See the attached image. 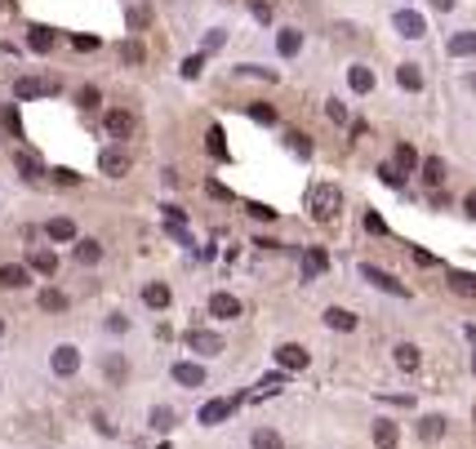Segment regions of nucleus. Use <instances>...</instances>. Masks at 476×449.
Instances as JSON below:
<instances>
[{"label": "nucleus", "mask_w": 476, "mask_h": 449, "mask_svg": "<svg viewBox=\"0 0 476 449\" xmlns=\"http://www.w3.org/2000/svg\"><path fill=\"white\" fill-rule=\"evenodd\" d=\"M365 227L374 231V236H383V231H387V227H383V218H378V214H370V218H365Z\"/></svg>", "instance_id": "53"}, {"label": "nucleus", "mask_w": 476, "mask_h": 449, "mask_svg": "<svg viewBox=\"0 0 476 449\" xmlns=\"http://www.w3.org/2000/svg\"><path fill=\"white\" fill-rule=\"evenodd\" d=\"M463 209H468L472 218H476V192H468V200H463Z\"/></svg>", "instance_id": "55"}, {"label": "nucleus", "mask_w": 476, "mask_h": 449, "mask_svg": "<svg viewBox=\"0 0 476 449\" xmlns=\"http://www.w3.org/2000/svg\"><path fill=\"white\" fill-rule=\"evenodd\" d=\"M41 93H58V80H41V76H18L14 80V98L27 102V98H41Z\"/></svg>", "instance_id": "3"}, {"label": "nucleus", "mask_w": 476, "mask_h": 449, "mask_svg": "<svg viewBox=\"0 0 476 449\" xmlns=\"http://www.w3.org/2000/svg\"><path fill=\"white\" fill-rule=\"evenodd\" d=\"M307 209H312V218H321V222H334L339 218V209H343V192L334 183H321V187H312V196H307Z\"/></svg>", "instance_id": "1"}, {"label": "nucleus", "mask_w": 476, "mask_h": 449, "mask_svg": "<svg viewBox=\"0 0 476 449\" xmlns=\"http://www.w3.org/2000/svg\"><path fill=\"white\" fill-rule=\"evenodd\" d=\"M325 111H330V120H334V125H348V107H343V102H325Z\"/></svg>", "instance_id": "45"}, {"label": "nucleus", "mask_w": 476, "mask_h": 449, "mask_svg": "<svg viewBox=\"0 0 476 449\" xmlns=\"http://www.w3.org/2000/svg\"><path fill=\"white\" fill-rule=\"evenodd\" d=\"M170 298H174V294H170V285H165V280H152V285L143 289V303L156 307V312H165V307H170Z\"/></svg>", "instance_id": "13"}, {"label": "nucleus", "mask_w": 476, "mask_h": 449, "mask_svg": "<svg viewBox=\"0 0 476 449\" xmlns=\"http://www.w3.org/2000/svg\"><path fill=\"white\" fill-rule=\"evenodd\" d=\"M285 143H289V152H294V156H303V161L312 156V143H307V134H298V129H289V134H285Z\"/></svg>", "instance_id": "37"}, {"label": "nucleus", "mask_w": 476, "mask_h": 449, "mask_svg": "<svg viewBox=\"0 0 476 449\" xmlns=\"http://www.w3.org/2000/svg\"><path fill=\"white\" fill-rule=\"evenodd\" d=\"M205 147H209V156L227 161V143H223V129H218V125H209V134H205Z\"/></svg>", "instance_id": "35"}, {"label": "nucleus", "mask_w": 476, "mask_h": 449, "mask_svg": "<svg viewBox=\"0 0 476 449\" xmlns=\"http://www.w3.org/2000/svg\"><path fill=\"white\" fill-rule=\"evenodd\" d=\"M285 387V373H267V378L263 382H258V391H254V400L258 396H276V391H281Z\"/></svg>", "instance_id": "38"}, {"label": "nucleus", "mask_w": 476, "mask_h": 449, "mask_svg": "<svg viewBox=\"0 0 476 449\" xmlns=\"http://www.w3.org/2000/svg\"><path fill=\"white\" fill-rule=\"evenodd\" d=\"M249 116L258 125H276V107H267V102H249Z\"/></svg>", "instance_id": "41"}, {"label": "nucleus", "mask_w": 476, "mask_h": 449, "mask_svg": "<svg viewBox=\"0 0 476 449\" xmlns=\"http://www.w3.org/2000/svg\"><path fill=\"white\" fill-rule=\"evenodd\" d=\"M392 360H396L405 373H414L418 369V347L414 343H396V347H392Z\"/></svg>", "instance_id": "18"}, {"label": "nucleus", "mask_w": 476, "mask_h": 449, "mask_svg": "<svg viewBox=\"0 0 476 449\" xmlns=\"http://www.w3.org/2000/svg\"><path fill=\"white\" fill-rule=\"evenodd\" d=\"M240 76H258V80H276V71H267V67H254V62H249V67H236Z\"/></svg>", "instance_id": "47"}, {"label": "nucleus", "mask_w": 476, "mask_h": 449, "mask_svg": "<svg viewBox=\"0 0 476 449\" xmlns=\"http://www.w3.org/2000/svg\"><path fill=\"white\" fill-rule=\"evenodd\" d=\"M102 373H107L111 382H125V373H129V365H125V356H116V352H111L107 360H102Z\"/></svg>", "instance_id": "29"}, {"label": "nucleus", "mask_w": 476, "mask_h": 449, "mask_svg": "<svg viewBox=\"0 0 476 449\" xmlns=\"http://www.w3.org/2000/svg\"><path fill=\"white\" fill-rule=\"evenodd\" d=\"M254 449H285V445H281V432H272V427H258V432H254Z\"/></svg>", "instance_id": "36"}, {"label": "nucleus", "mask_w": 476, "mask_h": 449, "mask_svg": "<svg viewBox=\"0 0 476 449\" xmlns=\"http://www.w3.org/2000/svg\"><path fill=\"white\" fill-rule=\"evenodd\" d=\"M472 373H476V356H472Z\"/></svg>", "instance_id": "57"}, {"label": "nucleus", "mask_w": 476, "mask_h": 449, "mask_svg": "<svg viewBox=\"0 0 476 449\" xmlns=\"http://www.w3.org/2000/svg\"><path fill=\"white\" fill-rule=\"evenodd\" d=\"M361 276H365V280H370L374 289H387V294H396V298H409V289L400 285L396 276H387L383 267H374V263H361Z\"/></svg>", "instance_id": "4"}, {"label": "nucleus", "mask_w": 476, "mask_h": 449, "mask_svg": "<svg viewBox=\"0 0 476 449\" xmlns=\"http://www.w3.org/2000/svg\"><path fill=\"white\" fill-rule=\"evenodd\" d=\"M98 170L107 174V179H125L129 174V156L120 152V147H107V152H98Z\"/></svg>", "instance_id": "6"}, {"label": "nucleus", "mask_w": 476, "mask_h": 449, "mask_svg": "<svg viewBox=\"0 0 476 449\" xmlns=\"http://www.w3.org/2000/svg\"><path fill=\"white\" fill-rule=\"evenodd\" d=\"M307 347H298V343H281V347H276V365H281V369H307Z\"/></svg>", "instance_id": "9"}, {"label": "nucleus", "mask_w": 476, "mask_h": 449, "mask_svg": "<svg viewBox=\"0 0 476 449\" xmlns=\"http://www.w3.org/2000/svg\"><path fill=\"white\" fill-rule=\"evenodd\" d=\"M41 307L45 312H67V294L63 289H41Z\"/></svg>", "instance_id": "32"}, {"label": "nucleus", "mask_w": 476, "mask_h": 449, "mask_svg": "<svg viewBox=\"0 0 476 449\" xmlns=\"http://www.w3.org/2000/svg\"><path fill=\"white\" fill-rule=\"evenodd\" d=\"M49 240H76V222L71 218H49Z\"/></svg>", "instance_id": "27"}, {"label": "nucleus", "mask_w": 476, "mask_h": 449, "mask_svg": "<svg viewBox=\"0 0 476 449\" xmlns=\"http://www.w3.org/2000/svg\"><path fill=\"white\" fill-rule=\"evenodd\" d=\"M98 258H102V245H98V240H80V245H76V263L94 267Z\"/></svg>", "instance_id": "30"}, {"label": "nucleus", "mask_w": 476, "mask_h": 449, "mask_svg": "<svg viewBox=\"0 0 476 449\" xmlns=\"http://www.w3.org/2000/svg\"><path fill=\"white\" fill-rule=\"evenodd\" d=\"M174 382H183V387H201V382H205V369H201V365H192V360H174Z\"/></svg>", "instance_id": "12"}, {"label": "nucleus", "mask_w": 476, "mask_h": 449, "mask_svg": "<svg viewBox=\"0 0 476 449\" xmlns=\"http://www.w3.org/2000/svg\"><path fill=\"white\" fill-rule=\"evenodd\" d=\"M14 165H18V170H23V179H41V174H45V165L36 161L32 152H18V156H14Z\"/></svg>", "instance_id": "28"}, {"label": "nucleus", "mask_w": 476, "mask_h": 449, "mask_svg": "<svg viewBox=\"0 0 476 449\" xmlns=\"http://www.w3.org/2000/svg\"><path fill=\"white\" fill-rule=\"evenodd\" d=\"M348 85L356 89V93H370V89H374V71H370V67H348Z\"/></svg>", "instance_id": "23"}, {"label": "nucleus", "mask_w": 476, "mask_h": 449, "mask_svg": "<svg viewBox=\"0 0 476 449\" xmlns=\"http://www.w3.org/2000/svg\"><path fill=\"white\" fill-rule=\"evenodd\" d=\"M276 49H281L285 58H294V54L303 49V32H294V27H281V32H276Z\"/></svg>", "instance_id": "16"}, {"label": "nucleus", "mask_w": 476, "mask_h": 449, "mask_svg": "<svg viewBox=\"0 0 476 449\" xmlns=\"http://www.w3.org/2000/svg\"><path fill=\"white\" fill-rule=\"evenodd\" d=\"M450 54L454 58H472L476 54V32H454L450 36Z\"/></svg>", "instance_id": "20"}, {"label": "nucleus", "mask_w": 476, "mask_h": 449, "mask_svg": "<svg viewBox=\"0 0 476 449\" xmlns=\"http://www.w3.org/2000/svg\"><path fill=\"white\" fill-rule=\"evenodd\" d=\"M245 209H249V218H258V222H272L276 218V209H267V205H258V200H249Z\"/></svg>", "instance_id": "43"}, {"label": "nucleus", "mask_w": 476, "mask_h": 449, "mask_svg": "<svg viewBox=\"0 0 476 449\" xmlns=\"http://www.w3.org/2000/svg\"><path fill=\"white\" fill-rule=\"evenodd\" d=\"M71 45H76L80 54H89V49H98V36H76V41H71Z\"/></svg>", "instance_id": "51"}, {"label": "nucleus", "mask_w": 476, "mask_h": 449, "mask_svg": "<svg viewBox=\"0 0 476 449\" xmlns=\"http://www.w3.org/2000/svg\"><path fill=\"white\" fill-rule=\"evenodd\" d=\"M249 9H254V18H258V23H272V5H263V0H254V5H249Z\"/></svg>", "instance_id": "50"}, {"label": "nucleus", "mask_w": 476, "mask_h": 449, "mask_svg": "<svg viewBox=\"0 0 476 449\" xmlns=\"http://www.w3.org/2000/svg\"><path fill=\"white\" fill-rule=\"evenodd\" d=\"M374 445L378 449H396V423H374Z\"/></svg>", "instance_id": "34"}, {"label": "nucleus", "mask_w": 476, "mask_h": 449, "mask_svg": "<svg viewBox=\"0 0 476 449\" xmlns=\"http://www.w3.org/2000/svg\"><path fill=\"white\" fill-rule=\"evenodd\" d=\"M240 400H245V396H236V400H209V405H201V423H205V427H214V423H223V418H227V414H231V409H236V405H240Z\"/></svg>", "instance_id": "11"}, {"label": "nucleus", "mask_w": 476, "mask_h": 449, "mask_svg": "<svg viewBox=\"0 0 476 449\" xmlns=\"http://www.w3.org/2000/svg\"><path fill=\"white\" fill-rule=\"evenodd\" d=\"M414 263H418V267H432V263H436V258H432V254H427V249H414Z\"/></svg>", "instance_id": "54"}, {"label": "nucleus", "mask_w": 476, "mask_h": 449, "mask_svg": "<svg viewBox=\"0 0 476 449\" xmlns=\"http://www.w3.org/2000/svg\"><path fill=\"white\" fill-rule=\"evenodd\" d=\"M396 80H400V89L418 93V89H423V67H418V62H400V67H396Z\"/></svg>", "instance_id": "14"}, {"label": "nucleus", "mask_w": 476, "mask_h": 449, "mask_svg": "<svg viewBox=\"0 0 476 449\" xmlns=\"http://www.w3.org/2000/svg\"><path fill=\"white\" fill-rule=\"evenodd\" d=\"M432 9H441V14H445V9H454V0H432Z\"/></svg>", "instance_id": "56"}, {"label": "nucleus", "mask_w": 476, "mask_h": 449, "mask_svg": "<svg viewBox=\"0 0 476 449\" xmlns=\"http://www.w3.org/2000/svg\"><path fill=\"white\" fill-rule=\"evenodd\" d=\"M0 120H5V129H9L14 138H23V120H18V107H5V111H0Z\"/></svg>", "instance_id": "42"}, {"label": "nucleus", "mask_w": 476, "mask_h": 449, "mask_svg": "<svg viewBox=\"0 0 476 449\" xmlns=\"http://www.w3.org/2000/svg\"><path fill=\"white\" fill-rule=\"evenodd\" d=\"M378 179L387 183V187H400V183H405V174L396 170V161H383V165H378Z\"/></svg>", "instance_id": "40"}, {"label": "nucleus", "mask_w": 476, "mask_h": 449, "mask_svg": "<svg viewBox=\"0 0 476 449\" xmlns=\"http://www.w3.org/2000/svg\"><path fill=\"white\" fill-rule=\"evenodd\" d=\"M188 347L196 352V356H218V352H223V338H218V334H209V330H192V334H188Z\"/></svg>", "instance_id": "7"}, {"label": "nucleus", "mask_w": 476, "mask_h": 449, "mask_svg": "<svg viewBox=\"0 0 476 449\" xmlns=\"http://www.w3.org/2000/svg\"><path fill=\"white\" fill-rule=\"evenodd\" d=\"M174 423H179V414H174L170 405H156V409H152V427H156V432H170Z\"/></svg>", "instance_id": "33"}, {"label": "nucleus", "mask_w": 476, "mask_h": 449, "mask_svg": "<svg viewBox=\"0 0 476 449\" xmlns=\"http://www.w3.org/2000/svg\"><path fill=\"white\" fill-rule=\"evenodd\" d=\"M76 98H80V107H98V89H94V85H85Z\"/></svg>", "instance_id": "49"}, {"label": "nucleus", "mask_w": 476, "mask_h": 449, "mask_svg": "<svg viewBox=\"0 0 476 449\" xmlns=\"http://www.w3.org/2000/svg\"><path fill=\"white\" fill-rule=\"evenodd\" d=\"M27 49L32 54H49L54 49V32L49 27H32V32H27Z\"/></svg>", "instance_id": "21"}, {"label": "nucleus", "mask_w": 476, "mask_h": 449, "mask_svg": "<svg viewBox=\"0 0 476 449\" xmlns=\"http://www.w3.org/2000/svg\"><path fill=\"white\" fill-rule=\"evenodd\" d=\"M223 41H227V36H223L218 27H214V32L205 36V49H201V54H214V49H223Z\"/></svg>", "instance_id": "46"}, {"label": "nucleus", "mask_w": 476, "mask_h": 449, "mask_svg": "<svg viewBox=\"0 0 476 449\" xmlns=\"http://www.w3.org/2000/svg\"><path fill=\"white\" fill-rule=\"evenodd\" d=\"M392 161H396V170H400V174H414V170H423V165H418V152H414L409 143H396Z\"/></svg>", "instance_id": "17"}, {"label": "nucleus", "mask_w": 476, "mask_h": 449, "mask_svg": "<svg viewBox=\"0 0 476 449\" xmlns=\"http://www.w3.org/2000/svg\"><path fill=\"white\" fill-rule=\"evenodd\" d=\"M102 125H107L111 138H134V134H138V120L129 116V111H120V107L107 111V116H102Z\"/></svg>", "instance_id": "5"}, {"label": "nucleus", "mask_w": 476, "mask_h": 449, "mask_svg": "<svg viewBox=\"0 0 476 449\" xmlns=\"http://www.w3.org/2000/svg\"><path fill=\"white\" fill-rule=\"evenodd\" d=\"M325 325L339 330V334H348V330H356V316H352L348 307H325Z\"/></svg>", "instance_id": "15"}, {"label": "nucleus", "mask_w": 476, "mask_h": 449, "mask_svg": "<svg viewBox=\"0 0 476 449\" xmlns=\"http://www.w3.org/2000/svg\"><path fill=\"white\" fill-rule=\"evenodd\" d=\"M32 271H41V276H54V271H58V258H54L49 249H36V254H32Z\"/></svg>", "instance_id": "31"}, {"label": "nucleus", "mask_w": 476, "mask_h": 449, "mask_svg": "<svg viewBox=\"0 0 476 449\" xmlns=\"http://www.w3.org/2000/svg\"><path fill=\"white\" fill-rule=\"evenodd\" d=\"M240 312H245V307H240V298H231V294H209V316H218V321H236Z\"/></svg>", "instance_id": "10"}, {"label": "nucleus", "mask_w": 476, "mask_h": 449, "mask_svg": "<svg viewBox=\"0 0 476 449\" xmlns=\"http://www.w3.org/2000/svg\"><path fill=\"white\" fill-rule=\"evenodd\" d=\"M325 267H330L325 249H307V254H303V280H316V276H321Z\"/></svg>", "instance_id": "19"}, {"label": "nucleus", "mask_w": 476, "mask_h": 449, "mask_svg": "<svg viewBox=\"0 0 476 449\" xmlns=\"http://www.w3.org/2000/svg\"><path fill=\"white\" fill-rule=\"evenodd\" d=\"M80 369V352L71 347V343H63V347H54V373L58 378H71V373Z\"/></svg>", "instance_id": "8"}, {"label": "nucleus", "mask_w": 476, "mask_h": 449, "mask_svg": "<svg viewBox=\"0 0 476 449\" xmlns=\"http://www.w3.org/2000/svg\"><path fill=\"white\" fill-rule=\"evenodd\" d=\"M0 285H5V289H23L27 285V267L5 263V267H0Z\"/></svg>", "instance_id": "24"}, {"label": "nucleus", "mask_w": 476, "mask_h": 449, "mask_svg": "<svg viewBox=\"0 0 476 449\" xmlns=\"http://www.w3.org/2000/svg\"><path fill=\"white\" fill-rule=\"evenodd\" d=\"M450 289L459 298H476V276L472 271H450Z\"/></svg>", "instance_id": "22"}, {"label": "nucleus", "mask_w": 476, "mask_h": 449, "mask_svg": "<svg viewBox=\"0 0 476 449\" xmlns=\"http://www.w3.org/2000/svg\"><path fill=\"white\" fill-rule=\"evenodd\" d=\"M441 436H445V418L427 414L423 423H418V441H441Z\"/></svg>", "instance_id": "25"}, {"label": "nucleus", "mask_w": 476, "mask_h": 449, "mask_svg": "<svg viewBox=\"0 0 476 449\" xmlns=\"http://www.w3.org/2000/svg\"><path fill=\"white\" fill-rule=\"evenodd\" d=\"M120 58H125L129 67H138V62L147 58V49H143V45H138V41H125V45H120Z\"/></svg>", "instance_id": "39"}, {"label": "nucleus", "mask_w": 476, "mask_h": 449, "mask_svg": "<svg viewBox=\"0 0 476 449\" xmlns=\"http://www.w3.org/2000/svg\"><path fill=\"white\" fill-rule=\"evenodd\" d=\"M54 183H63V187H76V183H80V174H76V170H54Z\"/></svg>", "instance_id": "48"}, {"label": "nucleus", "mask_w": 476, "mask_h": 449, "mask_svg": "<svg viewBox=\"0 0 476 449\" xmlns=\"http://www.w3.org/2000/svg\"><path fill=\"white\" fill-rule=\"evenodd\" d=\"M205 192H209V196H218V200H227V196H231L223 183H205Z\"/></svg>", "instance_id": "52"}, {"label": "nucleus", "mask_w": 476, "mask_h": 449, "mask_svg": "<svg viewBox=\"0 0 476 449\" xmlns=\"http://www.w3.org/2000/svg\"><path fill=\"white\" fill-rule=\"evenodd\" d=\"M201 67H205V54H192V58L183 62V76H188V80H196V76H201Z\"/></svg>", "instance_id": "44"}, {"label": "nucleus", "mask_w": 476, "mask_h": 449, "mask_svg": "<svg viewBox=\"0 0 476 449\" xmlns=\"http://www.w3.org/2000/svg\"><path fill=\"white\" fill-rule=\"evenodd\" d=\"M441 183H445V161H436V156H432V161H423V187H432V192H436Z\"/></svg>", "instance_id": "26"}, {"label": "nucleus", "mask_w": 476, "mask_h": 449, "mask_svg": "<svg viewBox=\"0 0 476 449\" xmlns=\"http://www.w3.org/2000/svg\"><path fill=\"white\" fill-rule=\"evenodd\" d=\"M392 27H396L405 41H423V36H427V23H423L418 9H396V14H392Z\"/></svg>", "instance_id": "2"}, {"label": "nucleus", "mask_w": 476, "mask_h": 449, "mask_svg": "<svg viewBox=\"0 0 476 449\" xmlns=\"http://www.w3.org/2000/svg\"><path fill=\"white\" fill-rule=\"evenodd\" d=\"M0 334H5V321H0Z\"/></svg>", "instance_id": "58"}]
</instances>
